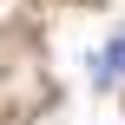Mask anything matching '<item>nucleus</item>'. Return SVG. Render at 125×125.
I'll list each match as a JSON object with an SVG mask.
<instances>
[{
	"label": "nucleus",
	"instance_id": "f257e3e1",
	"mask_svg": "<svg viewBox=\"0 0 125 125\" xmlns=\"http://www.w3.org/2000/svg\"><path fill=\"white\" fill-rule=\"evenodd\" d=\"M119 79H125V26L112 33V40H105V53L92 59V86H105V92H112Z\"/></svg>",
	"mask_w": 125,
	"mask_h": 125
}]
</instances>
